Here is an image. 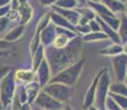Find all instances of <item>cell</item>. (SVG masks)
<instances>
[{
  "mask_svg": "<svg viewBox=\"0 0 127 110\" xmlns=\"http://www.w3.org/2000/svg\"><path fill=\"white\" fill-rule=\"evenodd\" d=\"M82 52V38L75 36L62 48H55L52 45L44 47V57L48 61L51 69V75L55 76L64 68L80 61Z\"/></svg>",
  "mask_w": 127,
  "mask_h": 110,
  "instance_id": "1",
  "label": "cell"
},
{
  "mask_svg": "<svg viewBox=\"0 0 127 110\" xmlns=\"http://www.w3.org/2000/svg\"><path fill=\"white\" fill-rule=\"evenodd\" d=\"M84 65L85 60L82 58L74 64L70 65L69 67L64 68L62 72H60L55 76H52L50 79V83H60V84H64L71 87L74 86L79 79L80 75H81L83 68H84Z\"/></svg>",
  "mask_w": 127,
  "mask_h": 110,
  "instance_id": "2",
  "label": "cell"
},
{
  "mask_svg": "<svg viewBox=\"0 0 127 110\" xmlns=\"http://www.w3.org/2000/svg\"><path fill=\"white\" fill-rule=\"evenodd\" d=\"M16 89L17 82L14 79V68H11L10 72L0 82V102L2 104L3 108L11 104L16 94Z\"/></svg>",
  "mask_w": 127,
  "mask_h": 110,
  "instance_id": "3",
  "label": "cell"
},
{
  "mask_svg": "<svg viewBox=\"0 0 127 110\" xmlns=\"http://www.w3.org/2000/svg\"><path fill=\"white\" fill-rule=\"evenodd\" d=\"M112 84V79L108 74V68L104 67V70L102 73L101 77L98 79L96 86V94H95V100L94 105L97 109L99 110H106L105 109V100H106L107 96L109 92V86Z\"/></svg>",
  "mask_w": 127,
  "mask_h": 110,
  "instance_id": "4",
  "label": "cell"
},
{
  "mask_svg": "<svg viewBox=\"0 0 127 110\" xmlns=\"http://www.w3.org/2000/svg\"><path fill=\"white\" fill-rule=\"evenodd\" d=\"M42 90L64 105H69L73 94L72 87L60 83H49L42 88Z\"/></svg>",
  "mask_w": 127,
  "mask_h": 110,
  "instance_id": "5",
  "label": "cell"
},
{
  "mask_svg": "<svg viewBox=\"0 0 127 110\" xmlns=\"http://www.w3.org/2000/svg\"><path fill=\"white\" fill-rule=\"evenodd\" d=\"M34 102L36 106H39L43 110H61L65 106L64 104L58 101L57 99L51 97L50 95H48L43 90H40V92L36 96Z\"/></svg>",
  "mask_w": 127,
  "mask_h": 110,
  "instance_id": "6",
  "label": "cell"
},
{
  "mask_svg": "<svg viewBox=\"0 0 127 110\" xmlns=\"http://www.w3.org/2000/svg\"><path fill=\"white\" fill-rule=\"evenodd\" d=\"M114 68V75L117 82H124L127 74V55L124 53H121L118 55L113 56L112 58Z\"/></svg>",
  "mask_w": 127,
  "mask_h": 110,
  "instance_id": "7",
  "label": "cell"
},
{
  "mask_svg": "<svg viewBox=\"0 0 127 110\" xmlns=\"http://www.w3.org/2000/svg\"><path fill=\"white\" fill-rule=\"evenodd\" d=\"M104 70V67L99 70L98 73L96 74V76L94 77L93 82L91 83L90 87L87 88L86 92H85V96H84V101H83V106L82 108L83 110H87L91 106L94 105V100H95V94H96V86H97V83H98V79L101 77L102 73Z\"/></svg>",
  "mask_w": 127,
  "mask_h": 110,
  "instance_id": "8",
  "label": "cell"
},
{
  "mask_svg": "<svg viewBox=\"0 0 127 110\" xmlns=\"http://www.w3.org/2000/svg\"><path fill=\"white\" fill-rule=\"evenodd\" d=\"M35 75H36V82L39 83L40 85V88H43L46 84L50 83L51 79V69H50V66H49L48 61L44 60L41 62V64L39 65V67L36 68L35 70Z\"/></svg>",
  "mask_w": 127,
  "mask_h": 110,
  "instance_id": "9",
  "label": "cell"
},
{
  "mask_svg": "<svg viewBox=\"0 0 127 110\" xmlns=\"http://www.w3.org/2000/svg\"><path fill=\"white\" fill-rule=\"evenodd\" d=\"M52 9L54 12L61 14L63 18H65L69 22H71L73 25H77V24H79L81 14L75 10V9H63V8H60V7L55 6V4L52 6Z\"/></svg>",
  "mask_w": 127,
  "mask_h": 110,
  "instance_id": "10",
  "label": "cell"
},
{
  "mask_svg": "<svg viewBox=\"0 0 127 110\" xmlns=\"http://www.w3.org/2000/svg\"><path fill=\"white\" fill-rule=\"evenodd\" d=\"M55 35H57V30H55V25L50 22L48 25L41 31L40 33V41L41 44H42L44 47L46 46H50L52 45V42L54 40Z\"/></svg>",
  "mask_w": 127,
  "mask_h": 110,
  "instance_id": "11",
  "label": "cell"
},
{
  "mask_svg": "<svg viewBox=\"0 0 127 110\" xmlns=\"http://www.w3.org/2000/svg\"><path fill=\"white\" fill-rule=\"evenodd\" d=\"M14 79L19 84L27 85L36 80V75L32 69H14Z\"/></svg>",
  "mask_w": 127,
  "mask_h": 110,
  "instance_id": "12",
  "label": "cell"
},
{
  "mask_svg": "<svg viewBox=\"0 0 127 110\" xmlns=\"http://www.w3.org/2000/svg\"><path fill=\"white\" fill-rule=\"evenodd\" d=\"M95 20L98 22L99 26H101V31L103 33H105L107 35V38L111 39L112 41H113L114 43L116 44H121V39H119V35H118V32H117L116 30H114V29H112L111 26L108 25V24H106L105 22L102 20L101 18H98V17H95Z\"/></svg>",
  "mask_w": 127,
  "mask_h": 110,
  "instance_id": "13",
  "label": "cell"
},
{
  "mask_svg": "<svg viewBox=\"0 0 127 110\" xmlns=\"http://www.w3.org/2000/svg\"><path fill=\"white\" fill-rule=\"evenodd\" d=\"M18 14H19V22H20V24L24 25V24L28 23L31 20V18L33 16V10L28 2H23V3H20V6H19Z\"/></svg>",
  "mask_w": 127,
  "mask_h": 110,
  "instance_id": "14",
  "label": "cell"
},
{
  "mask_svg": "<svg viewBox=\"0 0 127 110\" xmlns=\"http://www.w3.org/2000/svg\"><path fill=\"white\" fill-rule=\"evenodd\" d=\"M50 18H51V22H52L54 25L60 26V28L67 29V30H71V31H73V32H76L75 25H73L71 22H69L65 18H63L61 14H59V13H57V12L52 11L50 13Z\"/></svg>",
  "mask_w": 127,
  "mask_h": 110,
  "instance_id": "15",
  "label": "cell"
},
{
  "mask_svg": "<svg viewBox=\"0 0 127 110\" xmlns=\"http://www.w3.org/2000/svg\"><path fill=\"white\" fill-rule=\"evenodd\" d=\"M101 3H103L107 9H109L113 13H124L125 11V2H122L119 0H101Z\"/></svg>",
  "mask_w": 127,
  "mask_h": 110,
  "instance_id": "16",
  "label": "cell"
},
{
  "mask_svg": "<svg viewBox=\"0 0 127 110\" xmlns=\"http://www.w3.org/2000/svg\"><path fill=\"white\" fill-rule=\"evenodd\" d=\"M40 85L39 83L34 80V82L30 83V84H27L26 85V90H27V96H28V102L29 104H32L34 102V100L38 96V94L40 92Z\"/></svg>",
  "mask_w": 127,
  "mask_h": 110,
  "instance_id": "17",
  "label": "cell"
},
{
  "mask_svg": "<svg viewBox=\"0 0 127 110\" xmlns=\"http://www.w3.org/2000/svg\"><path fill=\"white\" fill-rule=\"evenodd\" d=\"M23 32H24V25L19 24L18 26H14L12 30H10L4 35L3 40L7 41V42H14V41H17L18 39H20L22 36Z\"/></svg>",
  "mask_w": 127,
  "mask_h": 110,
  "instance_id": "18",
  "label": "cell"
},
{
  "mask_svg": "<svg viewBox=\"0 0 127 110\" xmlns=\"http://www.w3.org/2000/svg\"><path fill=\"white\" fill-rule=\"evenodd\" d=\"M123 53V46L122 44H116V43H113L111 45H108L107 47L105 48H102V50L98 51V54L99 55H106V56H115V55H118Z\"/></svg>",
  "mask_w": 127,
  "mask_h": 110,
  "instance_id": "19",
  "label": "cell"
},
{
  "mask_svg": "<svg viewBox=\"0 0 127 110\" xmlns=\"http://www.w3.org/2000/svg\"><path fill=\"white\" fill-rule=\"evenodd\" d=\"M44 60V46L42 44H40L36 51L32 54V70H36V68L39 67V65L41 64V62Z\"/></svg>",
  "mask_w": 127,
  "mask_h": 110,
  "instance_id": "20",
  "label": "cell"
},
{
  "mask_svg": "<svg viewBox=\"0 0 127 110\" xmlns=\"http://www.w3.org/2000/svg\"><path fill=\"white\" fill-rule=\"evenodd\" d=\"M121 23H119V26H118V35H119V39H121V44L127 42V17L123 13V16L121 17Z\"/></svg>",
  "mask_w": 127,
  "mask_h": 110,
  "instance_id": "21",
  "label": "cell"
},
{
  "mask_svg": "<svg viewBox=\"0 0 127 110\" xmlns=\"http://www.w3.org/2000/svg\"><path fill=\"white\" fill-rule=\"evenodd\" d=\"M107 39H108L107 35L102 31H99V32H90L82 36V41H85V42H94V41H102L107 40Z\"/></svg>",
  "mask_w": 127,
  "mask_h": 110,
  "instance_id": "22",
  "label": "cell"
},
{
  "mask_svg": "<svg viewBox=\"0 0 127 110\" xmlns=\"http://www.w3.org/2000/svg\"><path fill=\"white\" fill-rule=\"evenodd\" d=\"M109 92H114V94L127 97V86L123 82L112 83L111 86H109Z\"/></svg>",
  "mask_w": 127,
  "mask_h": 110,
  "instance_id": "23",
  "label": "cell"
},
{
  "mask_svg": "<svg viewBox=\"0 0 127 110\" xmlns=\"http://www.w3.org/2000/svg\"><path fill=\"white\" fill-rule=\"evenodd\" d=\"M51 22V18H50V13H45L39 19L38 23H36V29H35V34H40L41 31L48 25Z\"/></svg>",
  "mask_w": 127,
  "mask_h": 110,
  "instance_id": "24",
  "label": "cell"
},
{
  "mask_svg": "<svg viewBox=\"0 0 127 110\" xmlns=\"http://www.w3.org/2000/svg\"><path fill=\"white\" fill-rule=\"evenodd\" d=\"M75 10L79 12L80 14H81V17H84V18L89 19L90 21L93 20V19H95V17H96V14H95V12L92 10L91 8H85V7H76L75 8Z\"/></svg>",
  "mask_w": 127,
  "mask_h": 110,
  "instance_id": "25",
  "label": "cell"
},
{
  "mask_svg": "<svg viewBox=\"0 0 127 110\" xmlns=\"http://www.w3.org/2000/svg\"><path fill=\"white\" fill-rule=\"evenodd\" d=\"M54 4L63 9H75L79 6L77 0H58Z\"/></svg>",
  "mask_w": 127,
  "mask_h": 110,
  "instance_id": "26",
  "label": "cell"
},
{
  "mask_svg": "<svg viewBox=\"0 0 127 110\" xmlns=\"http://www.w3.org/2000/svg\"><path fill=\"white\" fill-rule=\"evenodd\" d=\"M108 96L112 97L114 100L116 101V104L118 105L123 110L127 109V97L122 96V95H117L114 94V92H108Z\"/></svg>",
  "mask_w": 127,
  "mask_h": 110,
  "instance_id": "27",
  "label": "cell"
},
{
  "mask_svg": "<svg viewBox=\"0 0 127 110\" xmlns=\"http://www.w3.org/2000/svg\"><path fill=\"white\" fill-rule=\"evenodd\" d=\"M105 109L106 110H123L116 104L115 100L109 96H107L106 100H105Z\"/></svg>",
  "mask_w": 127,
  "mask_h": 110,
  "instance_id": "28",
  "label": "cell"
},
{
  "mask_svg": "<svg viewBox=\"0 0 127 110\" xmlns=\"http://www.w3.org/2000/svg\"><path fill=\"white\" fill-rule=\"evenodd\" d=\"M41 44V41H40V34H35L34 38L31 40L30 42V52H31V55L36 51V48L40 46Z\"/></svg>",
  "mask_w": 127,
  "mask_h": 110,
  "instance_id": "29",
  "label": "cell"
},
{
  "mask_svg": "<svg viewBox=\"0 0 127 110\" xmlns=\"http://www.w3.org/2000/svg\"><path fill=\"white\" fill-rule=\"evenodd\" d=\"M75 29H76V33L81 34V35H84V34L92 32L89 24H85V25H80V24H77V25H75Z\"/></svg>",
  "mask_w": 127,
  "mask_h": 110,
  "instance_id": "30",
  "label": "cell"
},
{
  "mask_svg": "<svg viewBox=\"0 0 127 110\" xmlns=\"http://www.w3.org/2000/svg\"><path fill=\"white\" fill-rule=\"evenodd\" d=\"M9 23H10V20H9L7 17L0 18V33H2L7 28H8Z\"/></svg>",
  "mask_w": 127,
  "mask_h": 110,
  "instance_id": "31",
  "label": "cell"
},
{
  "mask_svg": "<svg viewBox=\"0 0 127 110\" xmlns=\"http://www.w3.org/2000/svg\"><path fill=\"white\" fill-rule=\"evenodd\" d=\"M89 25H90V28H91L92 32H99V31H101V26H99L98 22L95 20V19H93V20L89 22Z\"/></svg>",
  "mask_w": 127,
  "mask_h": 110,
  "instance_id": "32",
  "label": "cell"
},
{
  "mask_svg": "<svg viewBox=\"0 0 127 110\" xmlns=\"http://www.w3.org/2000/svg\"><path fill=\"white\" fill-rule=\"evenodd\" d=\"M11 68L12 67H10V66H6V65H1V66H0V82L2 80V78H3L9 72H10Z\"/></svg>",
  "mask_w": 127,
  "mask_h": 110,
  "instance_id": "33",
  "label": "cell"
},
{
  "mask_svg": "<svg viewBox=\"0 0 127 110\" xmlns=\"http://www.w3.org/2000/svg\"><path fill=\"white\" fill-rule=\"evenodd\" d=\"M10 11V4L8 6H4V7H0V18L2 17H6L8 14V12Z\"/></svg>",
  "mask_w": 127,
  "mask_h": 110,
  "instance_id": "34",
  "label": "cell"
},
{
  "mask_svg": "<svg viewBox=\"0 0 127 110\" xmlns=\"http://www.w3.org/2000/svg\"><path fill=\"white\" fill-rule=\"evenodd\" d=\"M39 1H40V3L43 4V6H53L58 0H39Z\"/></svg>",
  "mask_w": 127,
  "mask_h": 110,
  "instance_id": "35",
  "label": "cell"
},
{
  "mask_svg": "<svg viewBox=\"0 0 127 110\" xmlns=\"http://www.w3.org/2000/svg\"><path fill=\"white\" fill-rule=\"evenodd\" d=\"M11 0H0V7H4V6H8L10 4Z\"/></svg>",
  "mask_w": 127,
  "mask_h": 110,
  "instance_id": "36",
  "label": "cell"
},
{
  "mask_svg": "<svg viewBox=\"0 0 127 110\" xmlns=\"http://www.w3.org/2000/svg\"><path fill=\"white\" fill-rule=\"evenodd\" d=\"M122 46H123V53L127 55V42L123 43V44H122Z\"/></svg>",
  "mask_w": 127,
  "mask_h": 110,
  "instance_id": "37",
  "label": "cell"
},
{
  "mask_svg": "<svg viewBox=\"0 0 127 110\" xmlns=\"http://www.w3.org/2000/svg\"><path fill=\"white\" fill-rule=\"evenodd\" d=\"M77 3H79L80 6H84V4L86 3V0H77Z\"/></svg>",
  "mask_w": 127,
  "mask_h": 110,
  "instance_id": "38",
  "label": "cell"
},
{
  "mask_svg": "<svg viewBox=\"0 0 127 110\" xmlns=\"http://www.w3.org/2000/svg\"><path fill=\"white\" fill-rule=\"evenodd\" d=\"M61 110H73L72 108H71V107L69 106V105H65V106L64 107H63V108L62 109H61Z\"/></svg>",
  "mask_w": 127,
  "mask_h": 110,
  "instance_id": "39",
  "label": "cell"
},
{
  "mask_svg": "<svg viewBox=\"0 0 127 110\" xmlns=\"http://www.w3.org/2000/svg\"><path fill=\"white\" fill-rule=\"evenodd\" d=\"M87 110H99V109H97L95 106H91V107H90V108L87 109Z\"/></svg>",
  "mask_w": 127,
  "mask_h": 110,
  "instance_id": "40",
  "label": "cell"
},
{
  "mask_svg": "<svg viewBox=\"0 0 127 110\" xmlns=\"http://www.w3.org/2000/svg\"><path fill=\"white\" fill-rule=\"evenodd\" d=\"M124 14L127 17V2H125V11H124Z\"/></svg>",
  "mask_w": 127,
  "mask_h": 110,
  "instance_id": "41",
  "label": "cell"
},
{
  "mask_svg": "<svg viewBox=\"0 0 127 110\" xmlns=\"http://www.w3.org/2000/svg\"><path fill=\"white\" fill-rule=\"evenodd\" d=\"M124 84L127 86V74H126V76H125V78H124Z\"/></svg>",
  "mask_w": 127,
  "mask_h": 110,
  "instance_id": "42",
  "label": "cell"
},
{
  "mask_svg": "<svg viewBox=\"0 0 127 110\" xmlns=\"http://www.w3.org/2000/svg\"><path fill=\"white\" fill-rule=\"evenodd\" d=\"M87 1H91V2H99L101 0H86V2Z\"/></svg>",
  "mask_w": 127,
  "mask_h": 110,
  "instance_id": "43",
  "label": "cell"
},
{
  "mask_svg": "<svg viewBox=\"0 0 127 110\" xmlns=\"http://www.w3.org/2000/svg\"><path fill=\"white\" fill-rule=\"evenodd\" d=\"M20 3H23V2H27V0H18Z\"/></svg>",
  "mask_w": 127,
  "mask_h": 110,
  "instance_id": "44",
  "label": "cell"
},
{
  "mask_svg": "<svg viewBox=\"0 0 127 110\" xmlns=\"http://www.w3.org/2000/svg\"><path fill=\"white\" fill-rule=\"evenodd\" d=\"M0 110H3V106H2L1 102H0Z\"/></svg>",
  "mask_w": 127,
  "mask_h": 110,
  "instance_id": "45",
  "label": "cell"
},
{
  "mask_svg": "<svg viewBox=\"0 0 127 110\" xmlns=\"http://www.w3.org/2000/svg\"><path fill=\"white\" fill-rule=\"evenodd\" d=\"M119 1H122V2H126V0H119Z\"/></svg>",
  "mask_w": 127,
  "mask_h": 110,
  "instance_id": "46",
  "label": "cell"
},
{
  "mask_svg": "<svg viewBox=\"0 0 127 110\" xmlns=\"http://www.w3.org/2000/svg\"><path fill=\"white\" fill-rule=\"evenodd\" d=\"M126 2H127V0H126Z\"/></svg>",
  "mask_w": 127,
  "mask_h": 110,
  "instance_id": "47",
  "label": "cell"
},
{
  "mask_svg": "<svg viewBox=\"0 0 127 110\" xmlns=\"http://www.w3.org/2000/svg\"><path fill=\"white\" fill-rule=\"evenodd\" d=\"M125 110H127V109H125Z\"/></svg>",
  "mask_w": 127,
  "mask_h": 110,
  "instance_id": "48",
  "label": "cell"
}]
</instances>
